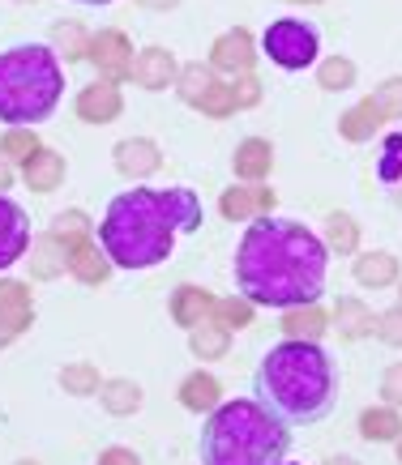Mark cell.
Listing matches in <instances>:
<instances>
[{
  "mask_svg": "<svg viewBox=\"0 0 402 465\" xmlns=\"http://www.w3.org/2000/svg\"><path fill=\"white\" fill-rule=\"evenodd\" d=\"M236 291L257 308H304L321 303L330 278V252L313 226L296 218H253L236 243Z\"/></svg>",
  "mask_w": 402,
  "mask_h": 465,
  "instance_id": "1",
  "label": "cell"
},
{
  "mask_svg": "<svg viewBox=\"0 0 402 465\" xmlns=\"http://www.w3.org/2000/svg\"><path fill=\"white\" fill-rule=\"evenodd\" d=\"M206 223L201 197L176 188H129L107 201L99 223V248L116 269H155L176 252V235H193Z\"/></svg>",
  "mask_w": 402,
  "mask_h": 465,
  "instance_id": "2",
  "label": "cell"
},
{
  "mask_svg": "<svg viewBox=\"0 0 402 465\" xmlns=\"http://www.w3.org/2000/svg\"><path fill=\"white\" fill-rule=\"evenodd\" d=\"M253 393L287 427H313L338 406V363L321 341H278L261 354Z\"/></svg>",
  "mask_w": 402,
  "mask_h": 465,
  "instance_id": "3",
  "label": "cell"
},
{
  "mask_svg": "<svg viewBox=\"0 0 402 465\" xmlns=\"http://www.w3.org/2000/svg\"><path fill=\"white\" fill-rule=\"evenodd\" d=\"M291 449V427L257 397H231L206 414L197 436L201 465H278Z\"/></svg>",
  "mask_w": 402,
  "mask_h": 465,
  "instance_id": "4",
  "label": "cell"
},
{
  "mask_svg": "<svg viewBox=\"0 0 402 465\" xmlns=\"http://www.w3.org/2000/svg\"><path fill=\"white\" fill-rule=\"evenodd\" d=\"M65 99V64L47 43H14L0 52V124L39 128Z\"/></svg>",
  "mask_w": 402,
  "mask_h": 465,
  "instance_id": "5",
  "label": "cell"
},
{
  "mask_svg": "<svg viewBox=\"0 0 402 465\" xmlns=\"http://www.w3.org/2000/svg\"><path fill=\"white\" fill-rule=\"evenodd\" d=\"M257 47L261 56H270L274 69L304 73L317 69V60H321V30L313 22H304V17H274Z\"/></svg>",
  "mask_w": 402,
  "mask_h": 465,
  "instance_id": "6",
  "label": "cell"
},
{
  "mask_svg": "<svg viewBox=\"0 0 402 465\" xmlns=\"http://www.w3.org/2000/svg\"><path fill=\"white\" fill-rule=\"evenodd\" d=\"M90 64H95V73H99L103 82H129L133 77V39L125 35L120 26H103L90 35Z\"/></svg>",
  "mask_w": 402,
  "mask_h": 465,
  "instance_id": "7",
  "label": "cell"
},
{
  "mask_svg": "<svg viewBox=\"0 0 402 465\" xmlns=\"http://www.w3.org/2000/svg\"><path fill=\"white\" fill-rule=\"evenodd\" d=\"M257 52L261 47H257V39H253V30L231 26L210 43L206 64H210L215 73H227V77H245V73H253V64H257Z\"/></svg>",
  "mask_w": 402,
  "mask_h": 465,
  "instance_id": "8",
  "label": "cell"
},
{
  "mask_svg": "<svg viewBox=\"0 0 402 465\" xmlns=\"http://www.w3.org/2000/svg\"><path fill=\"white\" fill-rule=\"evenodd\" d=\"M274 188L266 183H231L223 188V197H218V213H223V223H253V218H270L274 213Z\"/></svg>",
  "mask_w": 402,
  "mask_h": 465,
  "instance_id": "9",
  "label": "cell"
},
{
  "mask_svg": "<svg viewBox=\"0 0 402 465\" xmlns=\"http://www.w3.org/2000/svg\"><path fill=\"white\" fill-rule=\"evenodd\" d=\"M30 218L14 197L0 193V273H9L17 261H26L30 252Z\"/></svg>",
  "mask_w": 402,
  "mask_h": 465,
  "instance_id": "10",
  "label": "cell"
},
{
  "mask_svg": "<svg viewBox=\"0 0 402 465\" xmlns=\"http://www.w3.org/2000/svg\"><path fill=\"white\" fill-rule=\"evenodd\" d=\"M112 167L120 171L125 180L142 183L163 167V145H158L155 137H120V142L112 145Z\"/></svg>",
  "mask_w": 402,
  "mask_h": 465,
  "instance_id": "11",
  "label": "cell"
},
{
  "mask_svg": "<svg viewBox=\"0 0 402 465\" xmlns=\"http://www.w3.org/2000/svg\"><path fill=\"white\" fill-rule=\"evenodd\" d=\"M73 112H77V120H82V124H112V120H120V115H125V94H120V85L95 77L90 85H82V90H77Z\"/></svg>",
  "mask_w": 402,
  "mask_h": 465,
  "instance_id": "12",
  "label": "cell"
},
{
  "mask_svg": "<svg viewBox=\"0 0 402 465\" xmlns=\"http://www.w3.org/2000/svg\"><path fill=\"white\" fill-rule=\"evenodd\" d=\"M65 261H69V278L82 286H103L112 278V261L99 248L95 235H82V240H65Z\"/></svg>",
  "mask_w": 402,
  "mask_h": 465,
  "instance_id": "13",
  "label": "cell"
},
{
  "mask_svg": "<svg viewBox=\"0 0 402 465\" xmlns=\"http://www.w3.org/2000/svg\"><path fill=\"white\" fill-rule=\"evenodd\" d=\"M176 77H180V60H176L172 47H158V43H150V47H142L137 56H133V85H142V90H150V94H158V90H167V85H176Z\"/></svg>",
  "mask_w": 402,
  "mask_h": 465,
  "instance_id": "14",
  "label": "cell"
},
{
  "mask_svg": "<svg viewBox=\"0 0 402 465\" xmlns=\"http://www.w3.org/2000/svg\"><path fill=\"white\" fill-rule=\"evenodd\" d=\"M215 299L206 286H193V282H180L172 291V299H167V312H172V321L180 324V329H197V324H206L210 316H215Z\"/></svg>",
  "mask_w": 402,
  "mask_h": 465,
  "instance_id": "15",
  "label": "cell"
},
{
  "mask_svg": "<svg viewBox=\"0 0 402 465\" xmlns=\"http://www.w3.org/2000/svg\"><path fill=\"white\" fill-rule=\"evenodd\" d=\"M65 175H69V163H65V154L52 150V145H39V150L22 163V183H26L30 193H56L60 183H65Z\"/></svg>",
  "mask_w": 402,
  "mask_h": 465,
  "instance_id": "16",
  "label": "cell"
},
{
  "mask_svg": "<svg viewBox=\"0 0 402 465\" xmlns=\"http://www.w3.org/2000/svg\"><path fill=\"white\" fill-rule=\"evenodd\" d=\"M351 278H356L364 291H386V286H398L402 265L398 256L377 248V252H356L351 256Z\"/></svg>",
  "mask_w": 402,
  "mask_h": 465,
  "instance_id": "17",
  "label": "cell"
},
{
  "mask_svg": "<svg viewBox=\"0 0 402 465\" xmlns=\"http://www.w3.org/2000/svg\"><path fill=\"white\" fill-rule=\"evenodd\" d=\"M270 167H274V145L266 137H245L231 150V175L240 183H266Z\"/></svg>",
  "mask_w": 402,
  "mask_h": 465,
  "instance_id": "18",
  "label": "cell"
},
{
  "mask_svg": "<svg viewBox=\"0 0 402 465\" xmlns=\"http://www.w3.org/2000/svg\"><path fill=\"white\" fill-rule=\"evenodd\" d=\"M0 324H9L17 338L35 324V295H30V282H22V278H0Z\"/></svg>",
  "mask_w": 402,
  "mask_h": 465,
  "instance_id": "19",
  "label": "cell"
},
{
  "mask_svg": "<svg viewBox=\"0 0 402 465\" xmlns=\"http://www.w3.org/2000/svg\"><path fill=\"white\" fill-rule=\"evenodd\" d=\"M330 329L343 341H364V338H373L377 316H373V308H368L364 299L343 295L338 303H334V312H330Z\"/></svg>",
  "mask_w": 402,
  "mask_h": 465,
  "instance_id": "20",
  "label": "cell"
},
{
  "mask_svg": "<svg viewBox=\"0 0 402 465\" xmlns=\"http://www.w3.org/2000/svg\"><path fill=\"white\" fill-rule=\"evenodd\" d=\"M176 397H180V406L188 410V414H215L227 397H223V384H218V376H210V371H188L185 381H180V389H176Z\"/></svg>",
  "mask_w": 402,
  "mask_h": 465,
  "instance_id": "21",
  "label": "cell"
},
{
  "mask_svg": "<svg viewBox=\"0 0 402 465\" xmlns=\"http://www.w3.org/2000/svg\"><path fill=\"white\" fill-rule=\"evenodd\" d=\"M30 278L35 282H52V278H60V273H69V261H65V240H56L52 231H44V235H35L30 240Z\"/></svg>",
  "mask_w": 402,
  "mask_h": 465,
  "instance_id": "22",
  "label": "cell"
},
{
  "mask_svg": "<svg viewBox=\"0 0 402 465\" xmlns=\"http://www.w3.org/2000/svg\"><path fill=\"white\" fill-rule=\"evenodd\" d=\"M381 124H386V115H381V107H377L373 94H368V99H359L356 107H347V112L338 115V137L351 145H364L381 133Z\"/></svg>",
  "mask_w": 402,
  "mask_h": 465,
  "instance_id": "23",
  "label": "cell"
},
{
  "mask_svg": "<svg viewBox=\"0 0 402 465\" xmlns=\"http://www.w3.org/2000/svg\"><path fill=\"white\" fill-rule=\"evenodd\" d=\"M330 333V312L321 303H304V308L283 312V338L287 341H321Z\"/></svg>",
  "mask_w": 402,
  "mask_h": 465,
  "instance_id": "24",
  "label": "cell"
},
{
  "mask_svg": "<svg viewBox=\"0 0 402 465\" xmlns=\"http://www.w3.org/2000/svg\"><path fill=\"white\" fill-rule=\"evenodd\" d=\"M377 183L386 188V197L402 205V133H386L377 145Z\"/></svg>",
  "mask_w": 402,
  "mask_h": 465,
  "instance_id": "25",
  "label": "cell"
},
{
  "mask_svg": "<svg viewBox=\"0 0 402 465\" xmlns=\"http://www.w3.org/2000/svg\"><path fill=\"white\" fill-rule=\"evenodd\" d=\"M47 39H52L47 47L56 52L60 64H82L90 56V30L82 22H52Z\"/></svg>",
  "mask_w": 402,
  "mask_h": 465,
  "instance_id": "26",
  "label": "cell"
},
{
  "mask_svg": "<svg viewBox=\"0 0 402 465\" xmlns=\"http://www.w3.org/2000/svg\"><path fill=\"white\" fill-rule=\"evenodd\" d=\"M146 401L142 384L129 381V376H112V381H103L99 389V406L112 414V419H129V414H137Z\"/></svg>",
  "mask_w": 402,
  "mask_h": 465,
  "instance_id": "27",
  "label": "cell"
},
{
  "mask_svg": "<svg viewBox=\"0 0 402 465\" xmlns=\"http://www.w3.org/2000/svg\"><path fill=\"white\" fill-rule=\"evenodd\" d=\"M321 243H326V252H330V256H356L359 252V223L347 210L326 213Z\"/></svg>",
  "mask_w": 402,
  "mask_h": 465,
  "instance_id": "28",
  "label": "cell"
},
{
  "mask_svg": "<svg viewBox=\"0 0 402 465\" xmlns=\"http://www.w3.org/2000/svg\"><path fill=\"white\" fill-rule=\"evenodd\" d=\"M359 436L368 440V444H394V440L402 436V414L394 406H368L364 414H359Z\"/></svg>",
  "mask_w": 402,
  "mask_h": 465,
  "instance_id": "29",
  "label": "cell"
},
{
  "mask_svg": "<svg viewBox=\"0 0 402 465\" xmlns=\"http://www.w3.org/2000/svg\"><path fill=\"white\" fill-rule=\"evenodd\" d=\"M227 351H231V333L223 324L206 321V324H197V329H188V354H193V359L215 363V359H227Z\"/></svg>",
  "mask_w": 402,
  "mask_h": 465,
  "instance_id": "30",
  "label": "cell"
},
{
  "mask_svg": "<svg viewBox=\"0 0 402 465\" xmlns=\"http://www.w3.org/2000/svg\"><path fill=\"white\" fill-rule=\"evenodd\" d=\"M215 69L206 64V60H188V64H180V77H176V99L185 103V107H197L201 99H206V90L215 85Z\"/></svg>",
  "mask_w": 402,
  "mask_h": 465,
  "instance_id": "31",
  "label": "cell"
},
{
  "mask_svg": "<svg viewBox=\"0 0 402 465\" xmlns=\"http://www.w3.org/2000/svg\"><path fill=\"white\" fill-rule=\"evenodd\" d=\"M56 384L69 397H99L103 376H99V367L90 363V359H73V363H65L56 371Z\"/></svg>",
  "mask_w": 402,
  "mask_h": 465,
  "instance_id": "32",
  "label": "cell"
},
{
  "mask_svg": "<svg viewBox=\"0 0 402 465\" xmlns=\"http://www.w3.org/2000/svg\"><path fill=\"white\" fill-rule=\"evenodd\" d=\"M359 82V69L351 56H321L317 60V85L330 90V94H343Z\"/></svg>",
  "mask_w": 402,
  "mask_h": 465,
  "instance_id": "33",
  "label": "cell"
},
{
  "mask_svg": "<svg viewBox=\"0 0 402 465\" xmlns=\"http://www.w3.org/2000/svg\"><path fill=\"white\" fill-rule=\"evenodd\" d=\"M253 316H257V303H248V299L236 291V295L215 299V316H210V321L223 324L227 333H240V329H248V324H253Z\"/></svg>",
  "mask_w": 402,
  "mask_h": 465,
  "instance_id": "34",
  "label": "cell"
},
{
  "mask_svg": "<svg viewBox=\"0 0 402 465\" xmlns=\"http://www.w3.org/2000/svg\"><path fill=\"white\" fill-rule=\"evenodd\" d=\"M39 145H44L39 142V128H5V133H0V158L14 163V167H22Z\"/></svg>",
  "mask_w": 402,
  "mask_h": 465,
  "instance_id": "35",
  "label": "cell"
},
{
  "mask_svg": "<svg viewBox=\"0 0 402 465\" xmlns=\"http://www.w3.org/2000/svg\"><path fill=\"white\" fill-rule=\"evenodd\" d=\"M56 240H82V235H95V223L86 218V210H60L47 226Z\"/></svg>",
  "mask_w": 402,
  "mask_h": 465,
  "instance_id": "36",
  "label": "cell"
},
{
  "mask_svg": "<svg viewBox=\"0 0 402 465\" xmlns=\"http://www.w3.org/2000/svg\"><path fill=\"white\" fill-rule=\"evenodd\" d=\"M201 115H210V120H227V115H236V99H231V82H215L210 90H206V99L197 103Z\"/></svg>",
  "mask_w": 402,
  "mask_h": 465,
  "instance_id": "37",
  "label": "cell"
},
{
  "mask_svg": "<svg viewBox=\"0 0 402 465\" xmlns=\"http://www.w3.org/2000/svg\"><path fill=\"white\" fill-rule=\"evenodd\" d=\"M261 94H266V85H261L257 73H245V77H231V99H236V112H248V107H257Z\"/></svg>",
  "mask_w": 402,
  "mask_h": 465,
  "instance_id": "38",
  "label": "cell"
},
{
  "mask_svg": "<svg viewBox=\"0 0 402 465\" xmlns=\"http://www.w3.org/2000/svg\"><path fill=\"white\" fill-rule=\"evenodd\" d=\"M373 103L381 107L386 120H402V77H386V82L373 90Z\"/></svg>",
  "mask_w": 402,
  "mask_h": 465,
  "instance_id": "39",
  "label": "cell"
},
{
  "mask_svg": "<svg viewBox=\"0 0 402 465\" xmlns=\"http://www.w3.org/2000/svg\"><path fill=\"white\" fill-rule=\"evenodd\" d=\"M373 338L386 341V346H398V351H402V303H394V308H386V312H377Z\"/></svg>",
  "mask_w": 402,
  "mask_h": 465,
  "instance_id": "40",
  "label": "cell"
},
{
  "mask_svg": "<svg viewBox=\"0 0 402 465\" xmlns=\"http://www.w3.org/2000/svg\"><path fill=\"white\" fill-rule=\"evenodd\" d=\"M381 401L394 410H402V363H389L381 376Z\"/></svg>",
  "mask_w": 402,
  "mask_h": 465,
  "instance_id": "41",
  "label": "cell"
},
{
  "mask_svg": "<svg viewBox=\"0 0 402 465\" xmlns=\"http://www.w3.org/2000/svg\"><path fill=\"white\" fill-rule=\"evenodd\" d=\"M95 465H142V457H137L129 444H107V449L95 457Z\"/></svg>",
  "mask_w": 402,
  "mask_h": 465,
  "instance_id": "42",
  "label": "cell"
},
{
  "mask_svg": "<svg viewBox=\"0 0 402 465\" xmlns=\"http://www.w3.org/2000/svg\"><path fill=\"white\" fill-rule=\"evenodd\" d=\"M14 180H17L14 163H5V158H0V193H5V188H14Z\"/></svg>",
  "mask_w": 402,
  "mask_h": 465,
  "instance_id": "43",
  "label": "cell"
},
{
  "mask_svg": "<svg viewBox=\"0 0 402 465\" xmlns=\"http://www.w3.org/2000/svg\"><path fill=\"white\" fill-rule=\"evenodd\" d=\"M137 5H142V9H176L180 0H137Z\"/></svg>",
  "mask_w": 402,
  "mask_h": 465,
  "instance_id": "44",
  "label": "cell"
},
{
  "mask_svg": "<svg viewBox=\"0 0 402 465\" xmlns=\"http://www.w3.org/2000/svg\"><path fill=\"white\" fill-rule=\"evenodd\" d=\"M14 341H17V333L9 329V324H0V351H5V346H14Z\"/></svg>",
  "mask_w": 402,
  "mask_h": 465,
  "instance_id": "45",
  "label": "cell"
},
{
  "mask_svg": "<svg viewBox=\"0 0 402 465\" xmlns=\"http://www.w3.org/2000/svg\"><path fill=\"white\" fill-rule=\"evenodd\" d=\"M326 465H359L356 457H347V452H334V457H326Z\"/></svg>",
  "mask_w": 402,
  "mask_h": 465,
  "instance_id": "46",
  "label": "cell"
},
{
  "mask_svg": "<svg viewBox=\"0 0 402 465\" xmlns=\"http://www.w3.org/2000/svg\"><path fill=\"white\" fill-rule=\"evenodd\" d=\"M73 5H86V9H103V5H112V0H73Z\"/></svg>",
  "mask_w": 402,
  "mask_h": 465,
  "instance_id": "47",
  "label": "cell"
},
{
  "mask_svg": "<svg viewBox=\"0 0 402 465\" xmlns=\"http://www.w3.org/2000/svg\"><path fill=\"white\" fill-rule=\"evenodd\" d=\"M14 465H44V461H35V457H22V461H14Z\"/></svg>",
  "mask_w": 402,
  "mask_h": 465,
  "instance_id": "48",
  "label": "cell"
},
{
  "mask_svg": "<svg viewBox=\"0 0 402 465\" xmlns=\"http://www.w3.org/2000/svg\"><path fill=\"white\" fill-rule=\"evenodd\" d=\"M394 449H398V465H402V436H398V440H394Z\"/></svg>",
  "mask_w": 402,
  "mask_h": 465,
  "instance_id": "49",
  "label": "cell"
},
{
  "mask_svg": "<svg viewBox=\"0 0 402 465\" xmlns=\"http://www.w3.org/2000/svg\"><path fill=\"white\" fill-rule=\"evenodd\" d=\"M291 5H321V0H291Z\"/></svg>",
  "mask_w": 402,
  "mask_h": 465,
  "instance_id": "50",
  "label": "cell"
},
{
  "mask_svg": "<svg viewBox=\"0 0 402 465\" xmlns=\"http://www.w3.org/2000/svg\"><path fill=\"white\" fill-rule=\"evenodd\" d=\"M14 5H39V0H14Z\"/></svg>",
  "mask_w": 402,
  "mask_h": 465,
  "instance_id": "51",
  "label": "cell"
},
{
  "mask_svg": "<svg viewBox=\"0 0 402 465\" xmlns=\"http://www.w3.org/2000/svg\"><path fill=\"white\" fill-rule=\"evenodd\" d=\"M398 303H402V278H398Z\"/></svg>",
  "mask_w": 402,
  "mask_h": 465,
  "instance_id": "52",
  "label": "cell"
},
{
  "mask_svg": "<svg viewBox=\"0 0 402 465\" xmlns=\"http://www.w3.org/2000/svg\"><path fill=\"white\" fill-rule=\"evenodd\" d=\"M278 465H300V461H278Z\"/></svg>",
  "mask_w": 402,
  "mask_h": 465,
  "instance_id": "53",
  "label": "cell"
}]
</instances>
